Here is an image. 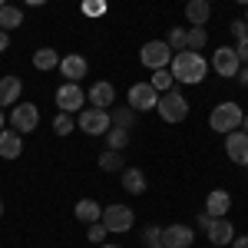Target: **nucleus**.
<instances>
[{"label":"nucleus","instance_id":"f257e3e1","mask_svg":"<svg viewBox=\"0 0 248 248\" xmlns=\"http://www.w3.org/2000/svg\"><path fill=\"white\" fill-rule=\"evenodd\" d=\"M169 70H172V77H175V83H189V86H195V83L205 79L209 63H205L202 53H195V50H179V53L172 57Z\"/></svg>","mask_w":248,"mask_h":248},{"label":"nucleus","instance_id":"f03ea898","mask_svg":"<svg viewBox=\"0 0 248 248\" xmlns=\"http://www.w3.org/2000/svg\"><path fill=\"white\" fill-rule=\"evenodd\" d=\"M242 119H245V113H242V106H238V103H222V106H215V109H212L209 126L215 129V133L229 136V133H235V129L242 126Z\"/></svg>","mask_w":248,"mask_h":248},{"label":"nucleus","instance_id":"7ed1b4c3","mask_svg":"<svg viewBox=\"0 0 248 248\" xmlns=\"http://www.w3.org/2000/svg\"><path fill=\"white\" fill-rule=\"evenodd\" d=\"M155 113L162 116L166 123H182L189 116V99L179 93V90H169V93H159V103H155Z\"/></svg>","mask_w":248,"mask_h":248},{"label":"nucleus","instance_id":"20e7f679","mask_svg":"<svg viewBox=\"0 0 248 248\" xmlns=\"http://www.w3.org/2000/svg\"><path fill=\"white\" fill-rule=\"evenodd\" d=\"M175 57V50H172L166 40H149L142 50H139V60H142V66H149V70H166Z\"/></svg>","mask_w":248,"mask_h":248},{"label":"nucleus","instance_id":"39448f33","mask_svg":"<svg viewBox=\"0 0 248 248\" xmlns=\"http://www.w3.org/2000/svg\"><path fill=\"white\" fill-rule=\"evenodd\" d=\"M37 126H40L37 103H17V106L10 109V129H17L20 136H23V133H33Z\"/></svg>","mask_w":248,"mask_h":248},{"label":"nucleus","instance_id":"423d86ee","mask_svg":"<svg viewBox=\"0 0 248 248\" xmlns=\"http://www.w3.org/2000/svg\"><path fill=\"white\" fill-rule=\"evenodd\" d=\"M99 222H103L109 232L123 235V232H129V229L136 225V215H133V209H129V205H106Z\"/></svg>","mask_w":248,"mask_h":248},{"label":"nucleus","instance_id":"0eeeda50","mask_svg":"<svg viewBox=\"0 0 248 248\" xmlns=\"http://www.w3.org/2000/svg\"><path fill=\"white\" fill-rule=\"evenodd\" d=\"M77 126L86 136H106V133H109V126H113V116L106 113V109H96V106H93V109H83V113H79Z\"/></svg>","mask_w":248,"mask_h":248},{"label":"nucleus","instance_id":"6e6552de","mask_svg":"<svg viewBox=\"0 0 248 248\" xmlns=\"http://www.w3.org/2000/svg\"><path fill=\"white\" fill-rule=\"evenodd\" d=\"M126 99H129L126 106H133L136 113H149V109H155V103H159V90H155L153 83H136V86H129V96Z\"/></svg>","mask_w":248,"mask_h":248},{"label":"nucleus","instance_id":"1a4fd4ad","mask_svg":"<svg viewBox=\"0 0 248 248\" xmlns=\"http://www.w3.org/2000/svg\"><path fill=\"white\" fill-rule=\"evenodd\" d=\"M212 66H215V73L218 77H238V70H242V60H238V53H235V46H218L215 53H212Z\"/></svg>","mask_w":248,"mask_h":248},{"label":"nucleus","instance_id":"9d476101","mask_svg":"<svg viewBox=\"0 0 248 248\" xmlns=\"http://www.w3.org/2000/svg\"><path fill=\"white\" fill-rule=\"evenodd\" d=\"M83 103H86V93L79 90V83H63L57 90V106L60 113H77V109H83Z\"/></svg>","mask_w":248,"mask_h":248},{"label":"nucleus","instance_id":"9b49d317","mask_svg":"<svg viewBox=\"0 0 248 248\" xmlns=\"http://www.w3.org/2000/svg\"><path fill=\"white\" fill-rule=\"evenodd\" d=\"M225 153L235 166H248V133L235 129V133L225 136Z\"/></svg>","mask_w":248,"mask_h":248},{"label":"nucleus","instance_id":"f8f14e48","mask_svg":"<svg viewBox=\"0 0 248 248\" xmlns=\"http://www.w3.org/2000/svg\"><path fill=\"white\" fill-rule=\"evenodd\" d=\"M192 238H195V232L189 225H182V222H175L169 229H162V245L166 248H189Z\"/></svg>","mask_w":248,"mask_h":248},{"label":"nucleus","instance_id":"ddd939ff","mask_svg":"<svg viewBox=\"0 0 248 248\" xmlns=\"http://www.w3.org/2000/svg\"><path fill=\"white\" fill-rule=\"evenodd\" d=\"M60 73L70 79V83H79V79L90 73V63H86V57H79V53H70V57L60 60Z\"/></svg>","mask_w":248,"mask_h":248},{"label":"nucleus","instance_id":"4468645a","mask_svg":"<svg viewBox=\"0 0 248 248\" xmlns=\"http://www.w3.org/2000/svg\"><path fill=\"white\" fill-rule=\"evenodd\" d=\"M90 103H93L96 109H109L116 103V90H113V83H106V79H99V83H93L90 86V96H86Z\"/></svg>","mask_w":248,"mask_h":248},{"label":"nucleus","instance_id":"2eb2a0df","mask_svg":"<svg viewBox=\"0 0 248 248\" xmlns=\"http://www.w3.org/2000/svg\"><path fill=\"white\" fill-rule=\"evenodd\" d=\"M209 242H212V248L232 245V242H235V225H232L229 218H215L212 229H209Z\"/></svg>","mask_w":248,"mask_h":248},{"label":"nucleus","instance_id":"dca6fc26","mask_svg":"<svg viewBox=\"0 0 248 248\" xmlns=\"http://www.w3.org/2000/svg\"><path fill=\"white\" fill-rule=\"evenodd\" d=\"M232 209V195L225 189H215L209 192V199H205V212H209L212 218H225Z\"/></svg>","mask_w":248,"mask_h":248},{"label":"nucleus","instance_id":"f3484780","mask_svg":"<svg viewBox=\"0 0 248 248\" xmlns=\"http://www.w3.org/2000/svg\"><path fill=\"white\" fill-rule=\"evenodd\" d=\"M20 93H23L20 77H3V79H0V109H3V106H17Z\"/></svg>","mask_w":248,"mask_h":248},{"label":"nucleus","instance_id":"a211bd4d","mask_svg":"<svg viewBox=\"0 0 248 248\" xmlns=\"http://www.w3.org/2000/svg\"><path fill=\"white\" fill-rule=\"evenodd\" d=\"M20 153H23V136L17 129H3L0 133V155L3 159H20Z\"/></svg>","mask_w":248,"mask_h":248},{"label":"nucleus","instance_id":"6ab92c4d","mask_svg":"<svg viewBox=\"0 0 248 248\" xmlns=\"http://www.w3.org/2000/svg\"><path fill=\"white\" fill-rule=\"evenodd\" d=\"M73 215H77L83 225H93V222H99V218H103V205H96L93 199H79L77 209H73Z\"/></svg>","mask_w":248,"mask_h":248},{"label":"nucleus","instance_id":"aec40b11","mask_svg":"<svg viewBox=\"0 0 248 248\" xmlns=\"http://www.w3.org/2000/svg\"><path fill=\"white\" fill-rule=\"evenodd\" d=\"M209 14H212L209 0H189V3H186V20H192V27H205Z\"/></svg>","mask_w":248,"mask_h":248},{"label":"nucleus","instance_id":"412c9836","mask_svg":"<svg viewBox=\"0 0 248 248\" xmlns=\"http://www.w3.org/2000/svg\"><path fill=\"white\" fill-rule=\"evenodd\" d=\"M119 175H123V189L129 192V195H142L146 192V175H142V169H129L126 166Z\"/></svg>","mask_w":248,"mask_h":248},{"label":"nucleus","instance_id":"4be33fe9","mask_svg":"<svg viewBox=\"0 0 248 248\" xmlns=\"http://www.w3.org/2000/svg\"><path fill=\"white\" fill-rule=\"evenodd\" d=\"M33 66L37 70H60V53L53 46H40L33 53Z\"/></svg>","mask_w":248,"mask_h":248},{"label":"nucleus","instance_id":"5701e85b","mask_svg":"<svg viewBox=\"0 0 248 248\" xmlns=\"http://www.w3.org/2000/svg\"><path fill=\"white\" fill-rule=\"evenodd\" d=\"M20 23H23V10H20V7H10V3L0 7V30L10 33V30H17Z\"/></svg>","mask_w":248,"mask_h":248},{"label":"nucleus","instance_id":"b1692460","mask_svg":"<svg viewBox=\"0 0 248 248\" xmlns=\"http://www.w3.org/2000/svg\"><path fill=\"white\" fill-rule=\"evenodd\" d=\"M99 169L103 172H123L126 169V159H123L119 149H106V153L99 155Z\"/></svg>","mask_w":248,"mask_h":248},{"label":"nucleus","instance_id":"393cba45","mask_svg":"<svg viewBox=\"0 0 248 248\" xmlns=\"http://www.w3.org/2000/svg\"><path fill=\"white\" fill-rule=\"evenodd\" d=\"M205 43H209V30H205V27H189V30H186V50H195V53H199Z\"/></svg>","mask_w":248,"mask_h":248},{"label":"nucleus","instance_id":"a878e982","mask_svg":"<svg viewBox=\"0 0 248 248\" xmlns=\"http://www.w3.org/2000/svg\"><path fill=\"white\" fill-rule=\"evenodd\" d=\"M106 142H109V149H126L129 146V129H123V126H109V133H106Z\"/></svg>","mask_w":248,"mask_h":248},{"label":"nucleus","instance_id":"bb28decb","mask_svg":"<svg viewBox=\"0 0 248 248\" xmlns=\"http://www.w3.org/2000/svg\"><path fill=\"white\" fill-rule=\"evenodd\" d=\"M149 83H153L159 93H169V90H172V83H175V77H172V70H169V66H166V70H153V79H149Z\"/></svg>","mask_w":248,"mask_h":248},{"label":"nucleus","instance_id":"cd10ccee","mask_svg":"<svg viewBox=\"0 0 248 248\" xmlns=\"http://www.w3.org/2000/svg\"><path fill=\"white\" fill-rule=\"evenodd\" d=\"M133 123H136V109H133V106H119V109L113 113V126L133 129Z\"/></svg>","mask_w":248,"mask_h":248},{"label":"nucleus","instance_id":"c85d7f7f","mask_svg":"<svg viewBox=\"0 0 248 248\" xmlns=\"http://www.w3.org/2000/svg\"><path fill=\"white\" fill-rule=\"evenodd\" d=\"M73 129H77V123H73V116H70V113H60L57 119H53V133H57V136H70Z\"/></svg>","mask_w":248,"mask_h":248},{"label":"nucleus","instance_id":"c756f323","mask_svg":"<svg viewBox=\"0 0 248 248\" xmlns=\"http://www.w3.org/2000/svg\"><path fill=\"white\" fill-rule=\"evenodd\" d=\"M106 235H109V229H106L103 222H93V225H86V238H90L93 245H103V242H106Z\"/></svg>","mask_w":248,"mask_h":248},{"label":"nucleus","instance_id":"7c9ffc66","mask_svg":"<svg viewBox=\"0 0 248 248\" xmlns=\"http://www.w3.org/2000/svg\"><path fill=\"white\" fill-rule=\"evenodd\" d=\"M142 242H146V248L162 245V229H159V225H146V229H142Z\"/></svg>","mask_w":248,"mask_h":248},{"label":"nucleus","instance_id":"2f4dec72","mask_svg":"<svg viewBox=\"0 0 248 248\" xmlns=\"http://www.w3.org/2000/svg\"><path fill=\"white\" fill-rule=\"evenodd\" d=\"M166 43H169L175 53H179V50H186V27H172V30H169V40H166Z\"/></svg>","mask_w":248,"mask_h":248},{"label":"nucleus","instance_id":"473e14b6","mask_svg":"<svg viewBox=\"0 0 248 248\" xmlns=\"http://www.w3.org/2000/svg\"><path fill=\"white\" fill-rule=\"evenodd\" d=\"M103 10H106V0H86V3H83V14H86V17H99Z\"/></svg>","mask_w":248,"mask_h":248},{"label":"nucleus","instance_id":"72a5a7b5","mask_svg":"<svg viewBox=\"0 0 248 248\" xmlns=\"http://www.w3.org/2000/svg\"><path fill=\"white\" fill-rule=\"evenodd\" d=\"M232 37H235V40H245L248 37V23H245V20H232Z\"/></svg>","mask_w":248,"mask_h":248},{"label":"nucleus","instance_id":"f704fd0d","mask_svg":"<svg viewBox=\"0 0 248 248\" xmlns=\"http://www.w3.org/2000/svg\"><path fill=\"white\" fill-rule=\"evenodd\" d=\"M235 53H238V60H242V66H248V37L235 43Z\"/></svg>","mask_w":248,"mask_h":248},{"label":"nucleus","instance_id":"c9c22d12","mask_svg":"<svg viewBox=\"0 0 248 248\" xmlns=\"http://www.w3.org/2000/svg\"><path fill=\"white\" fill-rule=\"evenodd\" d=\"M212 222H215V218H212L209 212H199V218H195V225H199L202 232H209V229H212Z\"/></svg>","mask_w":248,"mask_h":248},{"label":"nucleus","instance_id":"e433bc0d","mask_svg":"<svg viewBox=\"0 0 248 248\" xmlns=\"http://www.w3.org/2000/svg\"><path fill=\"white\" fill-rule=\"evenodd\" d=\"M235 79H238L242 86H248V66H242V70H238V77H235Z\"/></svg>","mask_w":248,"mask_h":248},{"label":"nucleus","instance_id":"4c0bfd02","mask_svg":"<svg viewBox=\"0 0 248 248\" xmlns=\"http://www.w3.org/2000/svg\"><path fill=\"white\" fill-rule=\"evenodd\" d=\"M232 248H248V235H242V238H235V242H232Z\"/></svg>","mask_w":248,"mask_h":248},{"label":"nucleus","instance_id":"58836bf2","mask_svg":"<svg viewBox=\"0 0 248 248\" xmlns=\"http://www.w3.org/2000/svg\"><path fill=\"white\" fill-rule=\"evenodd\" d=\"M7 43H10V37H7V30H0V53L7 50Z\"/></svg>","mask_w":248,"mask_h":248},{"label":"nucleus","instance_id":"ea45409f","mask_svg":"<svg viewBox=\"0 0 248 248\" xmlns=\"http://www.w3.org/2000/svg\"><path fill=\"white\" fill-rule=\"evenodd\" d=\"M23 3H30V7H43L46 0H23Z\"/></svg>","mask_w":248,"mask_h":248},{"label":"nucleus","instance_id":"a19ab883","mask_svg":"<svg viewBox=\"0 0 248 248\" xmlns=\"http://www.w3.org/2000/svg\"><path fill=\"white\" fill-rule=\"evenodd\" d=\"M242 133H248V113H245V119H242Z\"/></svg>","mask_w":248,"mask_h":248},{"label":"nucleus","instance_id":"79ce46f5","mask_svg":"<svg viewBox=\"0 0 248 248\" xmlns=\"http://www.w3.org/2000/svg\"><path fill=\"white\" fill-rule=\"evenodd\" d=\"M3 129H7V123H3V109H0V133H3Z\"/></svg>","mask_w":248,"mask_h":248},{"label":"nucleus","instance_id":"37998d69","mask_svg":"<svg viewBox=\"0 0 248 248\" xmlns=\"http://www.w3.org/2000/svg\"><path fill=\"white\" fill-rule=\"evenodd\" d=\"M99 248H119V245H99Z\"/></svg>","mask_w":248,"mask_h":248},{"label":"nucleus","instance_id":"c03bdc74","mask_svg":"<svg viewBox=\"0 0 248 248\" xmlns=\"http://www.w3.org/2000/svg\"><path fill=\"white\" fill-rule=\"evenodd\" d=\"M0 215H3V199H0Z\"/></svg>","mask_w":248,"mask_h":248},{"label":"nucleus","instance_id":"a18cd8bd","mask_svg":"<svg viewBox=\"0 0 248 248\" xmlns=\"http://www.w3.org/2000/svg\"><path fill=\"white\" fill-rule=\"evenodd\" d=\"M235 3H245V7H248V0H235Z\"/></svg>","mask_w":248,"mask_h":248},{"label":"nucleus","instance_id":"49530a36","mask_svg":"<svg viewBox=\"0 0 248 248\" xmlns=\"http://www.w3.org/2000/svg\"><path fill=\"white\" fill-rule=\"evenodd\" d=\"M0 7H7V0H0Z\"/></svg>","mask_w":248,"mask_h":248},{"label":"nucleus","instance_id":"de8ad7c7","mask_svg":"<svg viewBox=\"0 0 248 248\" xmlns=\"http://www.w3.org/2000/svg\"><path fill=\"white\" fill-rule=\"evenodd\" d=\"M155 248H166V245H155Z\"/></svg>","mask_w":248,"mask_h":248},{"label":"nucleus","instance_id":"09e8293b","mask_svg":"<svg viewBox=\"0 0 248 248\" xmlns=\"http://www.w3.org/2000/svg\"><path fill=\"white\" fill-rule=\"evenodd\" d=\"M245 23H248V14H245Z\"/></svg>","mask_w":248,"mask_h":248},{"label":"nucleus","instance_id":"8fccbe9b","mask_svg":"<svg viewBox=\"0 0 248 248\" xmlns=\"http://www.w3.org/2000/svg\"><path fill=\"white\" fill-rule=\"evenodd\" d=\"M209 3H212V0H209Z\"/></svg>","mask_w":248,"mask_h":248}]
</instances>
